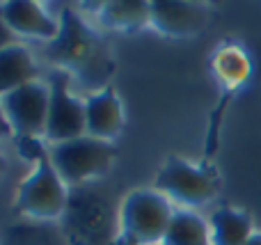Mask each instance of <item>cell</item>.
Returning <instances> with one entry per match:
<instances>
[{
  "mask_svg": "<svg viewBox=\"0 0 261 245\" xmlns=\"http://www.w3.org/2000/svg\"><path fill=\"white\" fill-rule=\"evenodd\" d=\"M58 18L60 35L46 46V60L85 87H96L94 92L108 87L106 83L113 73V58L99 32L92 30L73 7H64Z\"/></svg>",
  "mask_w": 261,
  "mask_h": 245,
  "instance_id": "1",
  "label": "cell"
},
{
  "mask_svg": "<svg viewBox=\"0 0 261 245\" xmlns=\"http://www.w3.org/2000/svg\"><path fill=\"white\" fill-rule=\"evenodd\" d=\"M21 145L23 151L30 158H35L37 165L28 174V179H23V183L18 186L16 211L37 220L58 218L67 204V183L55 172L48 156V147H44L35 138L21 140Z\"/></svg>",
  "mask_w": 261,
  "mask_h": 245,
  "instance_id": "2",
  "label": "cell"
},
{
  "mask_svg": "<svg viewBox=\"0 0 261 245\" xmlns=\"http://www.w3.org/2000/svg\"><path fill=\"white\" fill-rule=\"evenodd\" d=\"M174 215L170 200L156 188L133 190L119 211V243L122 245H163L170 220Z\"/></svg>",
  "mask_w": 261,
  "mask_h": 245,
  "instance_id": "3",
  "label": "cell"
},
{
  "mask_svg": "<svg viewBox=\"0 0 261 245\" xmlns=\"http://www.w3.org/2000/svg\"><path fill=\"white\" fill-rule=\"evenodd\" d=\"M48 156L60 179L67 186H78L87 179L108 172L110 165L117 158V149L113 142L81 135L67 142L48 145Z\"/></svg>",
  "mask_w": 261,
  "mask_h": 245,
  "instance_id": "4",
  "label": "cell"
},
{
  "mask_svg": "<svg viewBox=\"0 0 261 245\" xmlns=\"http://www.w3.org/2000/svg\"><path fill=\"white\" fill-rule=\"evenodd\" d=\"M218 172L211 168H197L184 158L170 156L156 177V190L181 206H202L218 193Z\"/></svg>",
  "mask_w": 261,
  "mask_h": 245,
  "instance_id": "5",
  "label": "cell"
},
{
  "mask_svg": "<svg viewBox=\"0 0 261 245\" xmlns=\"http://www.w3.org/2000/svg\"><path fill=\"white\" fill-rule=\"evenodd\" d=\"M3 113L12 126L14 135L28 140V138L46 135V119H48V105H50V87L48 83L32 80L18 90L9 92L0 99Z\"/></svg>",
  "mask_w": 261,
  "mask_h": 245,
  "instance_id": "6",
  "label": "cell"
},
{
  "mask_svg": "<svg viewBox=\"0 0 261 245\" xmlns=\"http://www.w3.org/2000/svg\"><path fill=\"white\" fill-rule=\"evenodd\" d=\"M69 83H71V76L62 69L48 71L50 105L44 135L48 145L85 135V101L69 92Z\"/></svg>",
  "mask_w": 261,
  "mask_h": 245,
  "instance_id": "7",
  "label": "cell"
},
{
  "mask_svg": "<svg viewBox=\"0 0 261 245\" xmlns=\"http://www.w3.org/2000/svg\"><path fill=\"white\" fill-rule=\"evenodd\" d=\"M208 12L204 5L188 0H153L151 25L167 37H190L202 32Z\"/></svg>",
  "mask_w": 261,
  "mask_h": 245,
  "instance_id": "8",
  "label": "cell"
},
{
  "mask_svg": "<svg viewBox=\"0 0 261 245\" xmlns=\"http://www.w3.org/2000/svg\"><path fill=\"white\" fill-rule=\"evenodd\" d=\"M124 126V108L117 92L113 87H103L92 92L85 101V135L96 140H115Z\"/></svg>",
  "mask_w": 261,
  "mask_h": 245,
  "instance_id": "9",
  "label": "cell"
},
{
  "mask_svg": "<svg viewBox=\"0 0 261 245\" xmlns=\"http://www.w3.org/2000/svg\"><path fill=\"white\" fill-rule=\"evenodd\" d=\"M3 18L14 35L53 41L60 35V18H53L35 0H9L0 5Z\"/></svg>",
  "mask_w": 261,
  "mask_h": 245,
  "instance_id": "10",
  "label": "cell"
},
{
  "mask_svg": "<svg viewBox=\"0 0 261 245\" xmlns=\"http://www.w3.org/2000/svg\"><path fill=\"white\" fill-rule=\"evenodd\" d=\"M37 64L23 44H14L0 50V99L28 83L37 80Z\"/></svg>",
  "mask_w": 261,
  "mask_h": 245,
  "instance_id": "11",
  "label": "cell"
},
{
  "mask_svg": "<svg viewBox=\"0 0 261 245\" xmlns=\"http://www.w3.org/2000/svg\"><path fill=\"white\" fill-rule=\"evenodd\" d=\"M211 245H245L252 236V220L245 211L222 206L211 215Z\"/></svg>",
  "mask_w": 261,
  "mask_h": 245,
  "instance_id": "12",
  "label": "cell"
},
{
  "mask_svg": "<svg viewBox=\"0 0 261 245\" xmlns=\"http://www.w3.org/2000/svg\"><path fill=\"white\" fill-rule=\"evenodd\" d=\"M101 25L113 30H138L151 23V3L147 0H115L99 5Z\"/></svg>",
  "mask_w": 261,
  "mask_h": 245,
  "instance_id": "13",
  "label": "cell"
},
{
  "mask_svg": "<svg viewBox=\"0 0 261 245\" xmlns=\"http://www.w3.org/2000/svg\"><path fill=\"white\" fill-rule=\"evenodd\" d=\"M163 245H211V229L197 213L179 209L172 215Z\"/></svg>",
  "mask_w": 261,
  "mask_h": 245,
  "instance_id": "14",
  "label": "cell"
},
{
  "mask_svg": "<svg viewBox=\"0 0 261 245\" xmlns=\"http://www.w3.org/2000/svg\"><path fill=\"white\" fill-rule=\"evenodd\" d=\"M14 44H18V41H16V35H14V32L9 30V25L5 23L3 9H0V50L7 48V46H14Z\"/></svg>",
  "mask_w": 261,
  "mask_h": 245,
  "instance_id": "15",
  "label": "cell"
},
{
  "mask_svg": "<svg viewBox=\"0 0 261 245\" xmlns=\"http://www.w3.org/2000/svg\"><path fill=\"white\" fill-rule=\"evenodd\" d=\"M9 135H14V131H12V126H9L7 117H5V113H3V105H0V140H5V138H9Z\"/></svg>",
  "mask_w": 261,
  "mask_h": 245,
  "instance_id": "16",
  "label": "cell"
},
{
  "mask_svg": "<svg viewBox=\"0 0 261 245\" xmlns=\"http://www.w3.org/2000/svg\"><path fill=\"white\" fill-rule=\"evenodd\" d=\"M5 170H7V160H5V154H3V149H0V179L5 177Z\"/></svg>",
  "mask_w": 261,
  "mask_h": 245,
  "instance_id": "17",
  "label": "cell"
},
{
  "mask_svg": "<svg viewBox=\"0 0 261 245\" xmlns=\"http://www.w3.org/2000/svg\"><path fill=\"white\" fill-rule=\"evenodd\" d=\"M245 245H261V232L259 234H252V236H250V241L245 243Z\"/></svg>",
  "mask_w": 261,
  "mask_h": 245,
  "instance_id": "18",
  "label": "cell"
}]
</instances>
